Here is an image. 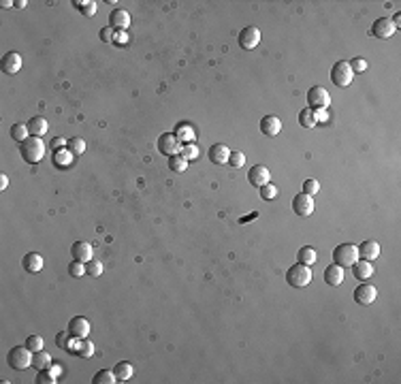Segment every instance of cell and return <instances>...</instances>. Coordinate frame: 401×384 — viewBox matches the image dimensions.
I'll return each mask as SVG.
<instances>
[{"label": "cell", "instance_id": "33", "mask_svg": "<svg viewBox=\"0 0 401 384\" xmlns=\"http://www.w3.org/2000/svg\"><path fill=\"white\" fill-rule=\"evenodd\" d=\"M28 134H30L28 124H13V128H11V137H13V141L24 143V141L28 139Z\"/></svg>", "mask_w": 401, "mask_h": 384}, {"label": "cell", "instance_id": "45", "mask_svg": "<svg viewBox=\"0 0 401 384\" xmlns=\"http://www.w3.org/2000/svg\"><path fill=\"white\" fill-rule=\"evenodd\" d=\"M128 34H126V30H116V34H113V41H116L118 45H126L128 43Z\"/></svg>", "mask_w": 401, "mask_h": 384}, {"label": "cell", "instance_id": "7", "mask_svg": "<svg viewBox=\"0 0 401 384\" xmlns=\"http://www.w3.org/2000/svg\"><path fill=\"white\" fill-rule=\"evenodd\" d=\"M179 150H181V143L177 141V137L173 132H162L158 137V152L162 156H167V158L177 156Z\"/></svg>", "mask_w": 401, "mask_h": 384}, {"label": "cell", "instance_id": "9", "mask_svg": "<svg viewBox=\"0 0 401 384\" xmlns=\"http://www.w3.org/2000/svg\"><path fill=\"white\" fill-rule=\"evenodd\" d=\"M293 212L297 216H301V218H307L314 212V196L305 194V192H299L293 199Z\"/></svg>", "mask_w": 401, "mask_h": 384}, {"label": "cell", "instance_id": "37", "mask_svg": "<svg viewBox=\"0 0 401 384\" xmlns=\"http://www.w3.org/2000/svg\"><path fill=\"white\" fill-rule=\"evenodd\" d=\"M186 167H188V162L184 160L179 154H177V156H171V158H169V169H171L173 173H184V171H186Z\"/></svg>", "mask_w": 401, "mask_h": 384}, {"label": "cell", "instance_id": "28", "mask_svg": "<svg viewBox=\"0 0 401 384\" xmlns=\"http://www.w3.org/2000/svg\"><path fill=\"white\" fill-rule=\"evenodd\" d=\"M316 258H318V254H316V250L314 248H310V246H303L299 252H297V261H299L301 265H314L316 263Z\"/></svg>", "mask_w": 401, "mask_h": 384}, {"label": "cell", "instance_id": "51", "mask_svg": "<svg viewBox=\"0 0 401 384\" xmlns=\"http://www.w3.org/2000/svg\"><path fill=\"white\" fill-rule=\"evenodd\" d=\"M390 24L395 26V30H397V28H401V13H395V17L390 19Z\"/></svg>", "mask_w": 401, "mask_h": 384}, {"label": "cell", "instance_id": "15", "mask_svg": "<svg viewBox=\"0 0 401 384\" xmlns=\"http://www.w3.org/2000/svg\"><path fill=\"white\" fill-rule=\"evenodd\" d=\"M70 256H73V261L88 263L92 261V246L88 241H75L70 246Z\"/></svg>", "mask_w": 401, "mask_h": 384}, {"label": "cell", "instance_id": "2", "mask_svg": "<svg viewBox=\"0 0 401 384\" xmlns=\"http://www.w3.org/2000/svg\"><path fill=\"white\" fill-rule=\"evenodd\" d=\"M7 363L13 369H28L32 367V350H30L26 344L24 346H13L7 355Z\"/></svg>", "mask_w": 401, "mask_h": 384}, {"label": "cell", "instance_id": "44", "mask_svg": "<svg viewBox=\"0 0 401 384\" xmlns=\"http://www.w3.org/2000/svg\"><path fill=\"white\" fill-rule=\"evenodd\" d=\"M229 164H231V167H235V169H241L243 164H245V156H243L241 152H231Z\"/></svg>", "mask_w": 401, "mask_h": 384}, {"label": "cell", "instance_id": "12", "mask_svg": "<svg viewBox=\"0 0 401 384\" xmlns=\"http://www.w3.org/2000/svg\"><path fill=\"white\" fill-rule=\"evenodd\" d=\"M68 333L75 339H84V337L90 335V323L84 316H73L70 323H68Z\"/></svg>", "mask_w": 401, "mask_h": 384}, {"label": "cell", "instance_id": "10", "mask_svg": "<svg viewBox=\"0 0 401 384\" xmlns=\"http://www.w3.org/2000/svg\"><path fill=\"white\" fill-rule=\"evenodd\" d=\"M354 301L358 305H372L374 301H376V297H378V290H376V286H372L369 282H363L361 286H356L354 288Z\"/></svg>", "mask_w": 401, "mask_h": 384}, {"label": "cell", "instance_id": "22", "mask_svg": "<svg viewBox=\"0 0 401 384\" xmlns=\"http://www.w3.org/2000/svg\"><path fill=\"white\" fill-rule=\"evenodd\" d=\"M177 137V141L181 143V145H186V143H194V128L190 126L188 122H179L177 126H175V132H173Z\"/></svg>", "mask_w": 401, "mask_h": 384}, {"label": "cell", "instance_id": "8", "mask_svg": "<svg viewBox=\"0 0 401 384\" xmlns=\"http://www.w3.org/2000/svg\"><path fill=\"white\" fill-rule=\"evenodd\" d=\"M237 43H239L241 49L252 51L256 45L261 43V30L256 28V26H245L241 32H239V37H237Z\"/></svg>", "mask_w": 401, "mask_h": 384}, {"label": "cell", "instance_id": "3", "mask_svg": "<svg viewBox=\"0 0 401 384\" xmlns=\"http://www.w3.org/2000/svg\"><path fill=\"white\" fill-rule=\"evenodd\" d=\"M352 79H354V71L350 66V62H346V60L335 62L333 68H331V81H333V86L348 88V86L352 84Z\"/></svg>", "mask_w": 401, "mask_h": 384}, {"label": "cell", "instance_id": "17", "mask_svg": "<svg viewBox=\"0 0 401 384\" xmlns=\"http://www.w3.org/2000/svg\"><path fill=\"white\" fill-rule=\"evenodd\" d=\"M3 71L7 75H15V73L22 71V56L17 51H9L3 56Z\"/></svg>", "mask_w": 401, "mask_h": 384}, {"label": "cell", "instance_id": "26", "mask_svg": "<svg viewBox=\"0 0 401 384\" xmlns=\"http://www.w3.org/2000/svg\"><path fill=\"white\" fill-rule=\"evenodd\" d=\"M73 352H75L77 357H81V359H90L92 355H94V344H92V341H88L86 337H84V339H77Z\"/></svg>", "mask_w": 401, "mask_h": 384}, {"label": "cell", "instance_id": "4", "mask_svg": "<svg viewBox=\"0 0 401 384\" xmlns=\"http://www.w3.org/2000/svg\"><path fill=\"white\" fill-rule=\"evenodd\" d=\"M286 282H288L293 288H303L312 282V269L307 265H301L297 263L293 265L288 271H286Z\"/></svg>", "mask_w": 401, "mask_h": 384}, {"label": "cell", "instance_id": "5", "mask_svg": "<svg viewBox=\"0 0 401 384\" xmlns=\"http://www.w3.org/2000/svg\"><path fill=\"white\" fill-rule=\"evenodd\" d=\"M333 261L339 267H352L358 261V248L354 243H339L333 250Z\"/></svg>", "mask_w": 401, "mask_h": 384}, {"label": "cell", "instance_id": "48", "mask_svg": "<svg viewBox=\"0 0 401 384\" xmlns=\"http://www.w3.org/2000/svg\"><path fill=\"white\" fill-rule=\"evenodd\" d=\"M64 143H68V141H64L62 137H56L54 141H51V148H54L56 152H58V150H64Z\"/></svg>", "mask_w": 401, "mask_h": 384}, {"label": "cell", "instance_id": "23", "mask_svg": "<svg viewBox=\"0 0 401 384\" xmlns=\"http://www.w3.org/2000/svg\"><path fill=\"white\" fill-rule=\"evenodd\" d=\"M22 265H24V269L28 273H39L41 269H43V256L37 254V252H30V254L24 256Z\"/></svg>", "mask_w": 401, "mask_h": 384}, {"label": "cell", "instance_id": "24", "mask_svg": "<svg viewBox=\"0 0 401 384\" xmlns=\"http://www.w3.org/2000/svg\"><path fill=\"white\" fill-rule=\"evenodd\" d=\"M49 124L45 118H30L28 122V130H30V137H43V134L47 132Z\"/></svg>", "mask_w": 401, "mask_h": 384}, {"label": "cell", "instance_id": "52", "mask_svg": "<svg viewBox=\"0 0 401 384\" xmlns=\"http://www.w3.org/2000/svg\"><path fill=\"white\" fill-rule=\"evenodd\" d=\"M0 7H3V9H9V7H15V3H11V0H3V3H0Z\"/></svg>", "mask_w": 401, "mask_h": 384}, {"label": "cell", "instance_id": "34", "mask_svg": "<svg viewBox=\"0 0 401 384\" xmlns=\"http://www.w3.org/2000/svg\"><path fill=\"white\" fill-rule=\"evenodd\" d=\"M116 380L118 378H116V373H113L111 369H100L96 376L92 378V382H94V384H113Z\"/></svg>", "mask_w": 401, "mask_h": 384}, {"label": "cell", "instance_id": "42", "mask_svg": "<svg viewBox=\"0 0 401 384\" xmlns=\"http://www.w3.org/2000/svg\"><path fill=\"white\" fill-rule=\"evenodd\" d=\"M261 196H263L265 201H273L275 196H277V188H275V186H273L271 182H269V184H265L263 188H261Z\"/></svg>", "mask_w": 401, "mask_h": 384}, {"label": "cell", "instance_id": "20", "mask_svg": "<svg viewBox=\"0 0 401 384\" xmlns=\"http://www.w3.org/2000/svg\"><path fill=\"white\" fill-rule=\"evenodd\" d=\"M380 256V243L378 241H363L358 246V258H363V261H376Z\"/></svg>", "mask_w": 401, "mask_h": 384}, {"label": "cell", "instance_id": "27", "mask_svg": "<svg viewBox=\"0 0 401 384\" xmlns=\"http://www.w3.org/2000/svg\"><path fill=\"white\" fill-rule=\"evenodd\" d=\"M299 124H301L303 128H314L316 124H318L316 111H314V109H310V107H303V109L299 111Z\"/></svg>", "mask_w": 401, "mask_h": 384}, {"label": "cell", "instance_id": "40", "mask_svg": "<svg viewBox=\"0 0 401 384\" xmlns=\"http://www.w3.org/2000/svg\"><path fill=\"white\" fill-rule=\"evenodd\" d=\"M68 273H70V277H81V275H86V263L73 261V263L68 265Z\"/></svg>", "mask_w": 401, "mask_h": 384}, {"label": "cell", "instance_id": "38", "mask_svg": "<svg viewBox=\"0 0 401 384\" xmlns=\"http://www.w3.org/2000/svg\"><path fill=\"white\" fill-rule=\"evenodd\" d=\"M56 376L51 373V369H39V376H37V384H56Z\"/></svg>", "mask_w": 401, "mask_h": 384}, {"label": "cell", "instance_id": "39", "mask_svg": "<svg viewBox=\"0 0 401 384\" xmlns=\"http://www.w3.org/2000/svg\"><path fill=\"white\" fill-rule=\"evenodd\" d=\"M86 273L90 277H98L102 273V263L100 261H88L86 263Z\"/></svg>", "mask_w": 401, "mask_h": 384}, {"label": "cell", "instance_id": "25", "mask_svg": "<svg viewBox=\"0 0 401 384\" xmlns=\"http://www.w3.org/2000/svg\"><path fill=\"white\" fill-rule=\"evenodd\" d=\"M113 373H116L118 382H126V380H130V378H132V373H135V369H132V365H130L128 361H120L118 365H116V369H113Z\"/></svg>", "mask_w": 401, "mask_h": 384}, {"label": "cell", "instance_id": "19", "mask_svg": "<svg viewBox=\"0 0 401 384\" xmlns=\"http://www.w3.org/2000/svg\"><path fill=\"white\" fill-rule=\"evenodd\" d=\"M229 156H231V150L226 148L224 143H215L209 148V160L213 164H226L229 162Z\"/></svg>", "mask_w": 401, "mask_h": 384}, {"label": "cell", "instance_id": "16", "mask_svg": "<svg viewBox=\"0 0 401 384\" xmlns=\"http://www.w3.org/2000/svg\"><path fill=\"white\" fill-rule=\"evenodd\" d=\"M282 130V120L277 116H265L261 120V132L265 137H275V134H280Z\"/></svg>", "mask_w": 401, "mask_h": 384}, {"label": "cell", "instance_id": "41", "mask_svg": "<svg viewBox=\"0 0 401 384\" xmlns=\"http://www.w3.org/2000/svg\"><path fill=\"white\" fill-rule=\"evenodd\" d=\"M303 192L310 194V196L318 194V192H320V182H318V180H305L303 182Z\"/></svg>", "mask_w": 401, "mask_h": 384}, {"label": "cell", "instance_id": "29", "mask_svg": "<svg viewBox=\"0 0 401 384\" xmlns=\"http://www.w3.org/2000/svg\"><path fill=\"white\" fill-rule=\"evenodd\" d=\"M75 341L77 339L68 333V329L66 331H60V333L56 335V346L58 348H64V350H70V352L75 350Z\"/></svg>", "mask_w": 401, "mask_h": 384}, {"label": "cell", "instance_id": "13", "mask_svg": "<svg viewBox=\"0 0 401 384\" xmlns=\"http://www.w3.org/2000/svg\"><path fill=\"white\" fill-rule=\"evenodd\" d=\"M393 32H395V26L390 24L388 17H380V19H376V22L372 24V34L376 39H390Z\"/></svg>", "mask_w": 401, "mask_h": 384}, {"label": "cell", "instance_id": "18", "mask_svg": "<svg viewBox=\"0 0 401 384\" xmlns=\"http://www.w3.org/2000/svg\"><path fill=\"white\" fill-rule=\"evenodd\" d=\"M352 275L356 280H361V282H367V280H372V275H374V265L361 258V261H356L352 265Z\"/></svg>", "mask_w": 401, "mask_h": 384}, {"label": "cell", "instance_id": "14", "mask_svg": "<svg viewBox=\"0 0 401 384\" xmlns=\"http://www.w3.org/2000/svg\"><path fill=\"white\" fill-rule=\"evenodd\" d=\"M109 26L113 30H126L130 26V13L126 11V9H116V11H111Z\"/></svg>", "mask_w": 401, "mask_h": 384}, {"label": "cell", "instance_id": "1", "mask_svg": "<svg viewBox=\"0 0 401 384\" xmlns=\"http://www.w3.org/2000/svg\"><path fill=\"white\" fill-rule=\"evenodd\" d=\"M45 150H47V145L41 137H28L22 145H19V154H22V158L30 164H37V162L43 160Z\"/></svg>", "mask_w": 401, "mask_h": 384}, {"label": "cell", "instance_id": "53", "mask_svg": "<svg viewBox=\"0 0 401 384\" xmlns=\"http://www.w3.org/2000/svg\"><path fill=\"white\" fill-rule=\"evenodd\" d=\"M26 7V0H17L15 3V9H24Z\"/></svg>", "mask_w": 401, "mask_h": 384}, {"label": "cell", "instance_id": "47", "mask_svg": "<svg viewBox=\"0 0 401 384\" xmlns=\"http://www.w3.org/2000/svg\"><path fill=\"white\" fill-rule=\"evenodd\" d=\"M113 34H116V30H113L111 26H107V28L100 30V39L105 41V43H111V41H113Z\"/></svg>", "mask_w": 401, "mask_h": 384}, {"label": "cell", "instance_id": "36", "mask_svg": "<svg viewBox=\"0 0 401 384\" xmlns=\"http://www.w3.org/2000/svg\"><path fill=\"white\" fill-rule=\"evenodd\" d=\"M68 150L75 154V156H81V154L86 152V141L81 139V137H73V139H68Z\"/></svg>", "mask_w": 401, "mask_h": 384}, {"label": "cell", "instance_id": "43", "mask_svg": "<svg viewBox=\"0 0 401 384\" xmlns=\"http://www.w3.org/2000/svg\"><path fill=\"white\" fill-rule=\"evenodd\" d=\"M26 346L32 350V352L43 350V337H41V335H30V337L26 339Z\"/></svg>", "mask_w": 401, "mask_h": 384}, {"label": "cell", "instance_id": "35", "mask_svg": "<svg viewBox=\"0 0 401 384\" xmlns=\"http://www.w3.org/2000/svg\"><path fill=\"white\" fill-rule=\"evenodd\" d=\"M73 5H75L86 17H92V15L96 13V3H94V0H81V3H79V0H75Z\"/></svg>", "mask_w": 401, "mask_h": 384}, {"label": "cell", "instance_id": "6", "mask_svg": "<svg viewBox=\"0 0 401 384\" xmlns=\"http://www.w3.org/2000/svg\"><path fill=\"white\" fill-rule=\"evenodd\" d=\"M331 105V94L322 88V86H314L307 90V107L314 111H324Z\"/></svg>", "mask_w": 401, "mask_h": 384}, {"label": "cell", "instance_id": "21", "mask_svg": "<svg viewBox=\"0 0 401 384\" xmlns=\"http://www.w3.org/2000/svg\"><path fill=\"white\" fill-rule=\"evenodd\" d=\"M324 282L329 284V286H339L344 282V267H339V265H329L326 269H324Z\"/></svg>", "mask_w": 401, "mask_h": 384}, {"label": "cell", "instance_id": "46", "mask_svg": "<svg viewBox=\"0 0 401 384\" xmlns=\"http://www.w3.org/2000/svg\"><path fill=\"white\" fill-rule=\"evenodd\" d=\"M350 66H352L354 73H363V71L367 68V62H365L363 58H354V60L350 62Z\"/></svg>", "mask_w": 401, "mask_h": 384}, {"label": "cell", "instance_id": "50", "mask_svg": "<svg viewBox=\"0 0 401 384\" xmlns=\"http://www.w3.org/2000/svg\"><path fill=\"white\" fill-rule=\"evenodd\" d=\"M49 369H51V373H54V376H56V378L60 376V373H62V367H60V365H58V363H51V365H49Z\"/></svg>", "mask_w": 401, "mask_h": 384}, {"label": "cell", "instance_id": "11", "mask_svg": "<svg viewBox=\"0 0 401 384\" xmlns=\"http://www.w3.org/2000/svg\"><path fill=\"white\" fill-rule=\"evenodd\" d=\"M269 180H271V173L265 164H254V167L248 171V182L252 186H256V188H263L265 184H269Z\"/></svg>", "mask_w": 401, "mask_h": 384}, {"label": "cell", "instance_id": "31", "mask_svg": "<svg viewBox=\"0 0 401 384\" xmlns=\"http://www.w3.org/2000/svg\"><path fill=\"white\" fill-rule=\"evenodd\" d=\"M49 365H51V357H49V352H45V350L32 352V367H37V369H47Z\"/></svg>", "mask_w": 401, "mask_h": 384}, {"label": "cell", "instance_id": "32", "mask_svg": "<svg viewBox=\"0 0 401 384\" xmlns=\"http://www.w3.org/2000/svg\"><path fill=\"white\" fill-rule=\"evenodd\" d=\"M199 148L194 143H186V145H181V150H179V156L186 160V162H190V160H197L199 158Z\"/></svg>", "mask_w": 401, "mask_h": 384}, {"label": "cell", "instance_id": "30", "mask_svg": "<svg viewBox=\"0 0 401 384\" xmlns=\"http://www.w3.org/2000/svg\"><path fill=\"white\" fill-rule=\"evenodd\" d=\"M73 156L75 154L70 152V150H58V152H54V164L56 167H70L73 164Z\"/></svg>", "mask_w": 401, "mask_h": 384}, {"label": "cell", "instance_id": "49", "mask_svg": "<svg viewBox=\"0 0 401 384\" xmlns=\"http://www.w3.org/2000/svg\"><path fill=\"white\" fill-rule=\"evenodd\" d=\"M7 186H9V178H7V175L5 173H0V190H7Z\"/></svg>", "mask_w": 401, "mask_h": 384}]
</instances>
